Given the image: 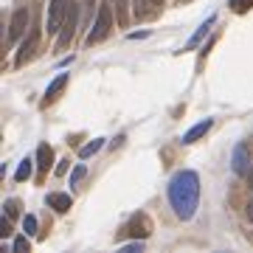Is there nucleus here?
<instances>
[{
	"instance_id": "nucleus-16",
	"label": "nucleus",
	"mask_w": 253,
	"mask_h": 253,
	"mask_svg": "<svg viewBox=\"0 0 253 253\" xmlns=\"http://www.w3.org/2000/svg\"><path fill=\"white\" fill-rule=\"evenodd\" d=\"M26 236H17V239H14V251H17V253H28V251H31V242H28Z\"/></svg>"
},
{
	"instance_id": "nucleus-5",
	"label": "nucleus",
	"mask_w": 253,
	"mask_h": 253,
	"mask_svg": "<svg viewBox=\"0 0 253 253\" xmlns=\"http://www.w3.org/2000/svg\"><path fill=\"white\" fill-rule=\"evenodd\" d=\"M76 23H79V6H76V3H71V6H68V17H65L62 28H59V40H56V45H59V48H65L73 40Z\"/></svg>"
},
{
	"instance_id": "nucleus-9",
	"label": "nucleus",
	"mask_w": 253,
	"mask_h": 253,
	"mask_svg": "<svg viewBox=\"0 0 253 253\" xmlns=\"http://www.w3.org/2000/svg\"><path fill=\"white\" fill-rule=\"evenodd\" d=\"M48 206L56 208L59 214H65V211H71L73 200H71V194H62V191H51V194H48Z\"/></svg>"
},
{
	"instance_id": "nucleus-19",
	"label": "nucleus",
	"mask_w": 253,
	"mask_h": 253,
	"mask_svg": "<svg viewBox=\"0 0 253 253\" xmlns=\"http://www.w3.org/2000/svg\"><path fill=\"white\" fill-rule=\"evenodd\" d=\"M9 234H11V228H9V217H6V219L0 217V239H6Z\"/></svg>"
},
{
	"instance_id": "nucleus-3",
	"label": "nucleus",
	"mask_w": 253,
	"mask_h": 253,
	"mask_svg": "<svg viewBox=\"0 0 253 253\" xmlns=\"http://www.w3.org/2000/svg\"><path fill=\"white\" fill-rule=\"evenodd\" d=\"M68 0H51V6H48V20H45V28L48 34H56L59 28H62L65 17H68Z\"/></svg>"
},
{
	"instance_id": "nucleus-11",
	"label": "nucleus",
	"mask_w": 253,
	"mask_h": 253,
	"mask_svg": "<svg viewBox=\"0 0 253 253\" xmlns=\"http://www.w3.org/2000/svg\"><path fill=\"white\" fill-rule=\"evenodd\" d=\"M214 23H217V17H214V14H211V17H208L206 23H203V26H200L197 31H194V37H191L189 42H186V48H183V51H191V48H194V45H197V42H200V40H203V37L208 34V28L214 26Z\"/></svg>"
},
{
	"instance_id": "nucleus-22",
	"label": "nucleus",
	"mask_w": 253,
	"mask_h": 253,
	"mask_svg": "<svg viewBox=\"0 0 253 253\" xmlns=\"http://www.w3.org/2000/svg\"><path fill=\"white\" fill-rule=\"evenodd\" d=\"M144 37H149V31H132L129 40H144Z\"/></svg>"
},
{
	"instance_id": "nucleus-7",
	"label": "nucleus",
	"mask_w": 253,
	"mask_h": 253,
	"mask_svg": "<svg viewBox=\"0 0 253 253\" xmlns=\"http://www.w3.org/2000/svg\"><path fill=\"white\" fill-rule=\"evenodd\" d=\"M37 45H40V31H31V34H28V40L20 45L17 56H14V65H23L26 59H31V56H34V51H37Z\"/></svg>"
},
{
	"instance_id": "nucleus-10",
	"label": "nucleus",
	"mask_w": 253,
	"mask_h": 253,
	"mask_svg": "<svg viewBox=\"0 0 253 253\" xmlns=\"http://www.w3.org/2000/svg\"><path fill=\"white\" fill-rule=\"evenodd\" d=\"M65 84H68V73H59L51 84H48V90H45V104H51V101L59 96V93L65 90Z\"/></svg>"
},
{
	"instance_id": "nucleus-18",
	"label": "nucleus",
	"mask_w": 253,
	"mask_h": 253,
	"mask_svg": "<svg viewBox=\"0 0 253 253\" xmlns=\"http://www.w3.org/2000/svg\"><path fill=\"white\" fill-rule=\"evenodd\" d=\"M6 217H17V200H6Z\"/></svg>"
},
{
	"instance_id": "nucleus-12",
	"label": "nucleus",
	"mask_w": 253,
	"mask_h": 253,
	"mask_svg": "<svg viewBox=\"0 0 253 253\" xmlns=\"http://www.w3.org/2000/svg\"><path fill=\"white\" fill-rule=\"evenodd\" d=\"M37 161H40L37 166H40L42 172H48V166L54 163V152H51V146H48V144H42L40 149H37Z\"/></svg>"
},
{
	"instance_id": "nucleus-23",
	"label": "nucleus",
	"mask_w": 253,
	"mask_h": 253,
	"mask_svg": "<svg viewBox=\"0 0 253 253\" xmlns=\"http://www.w3.org/2000/svg\"><path fill=\"white\" fill-rule=\"evenodd\" d=\"M141 248H144V242H132V245H126L124 251H141Z\"/></svg>"
},
{
	"instance_id": "nucleus-25",
	"label": "nucleus",
	"mask_w": 253,
	"mask_h": 253,
	"mask_svg": "<svg viewBox=\"0 0 253 253\" xmlns=\"http://www.w3.org/2000/svg\"><path fill=\"white\" fill-rule=\"evenodd\" d=\"M248 177H251V186H253V163H251V172H248Z\"/></svg>"
},
{
	"instance_id": "nucleus-6",
	"label": "nucleus",
	"mask_w": 253,
	"mask_h": 253,
	"mask_svg": "<svg viewBox=\"0 0 253 253\" xmlns=\"http://www.w3.org/2000/svg\"><path fill=\"white\" fill-rule=\"evenodd\" d=\"M231 169H234V174H248V172H251L248 146H245V144H236L234 146V161H231Z\"/></svg>"
},
{
	"instance_id": "nucleus-13",
	"label": "nucleus",
	"mask_w": 253,
	"mask_h": 253,
	"mask_svg": "<svg viewBox=\"0 0 253 253\" xmlns=\"http://www.w3.org/2000/svg\"><path fill=\"white\" fill-rule=\"evenodd\" d=\"M31 158H23V161H20V166H17V172H14V180L17 183H23V180H28V177H31V172H34V166H31Z\"/></svg>"
},
{
	"instance_id": "nucleus-20",
	"label": "nucleus",
	"mask_w": 253,
	"mask_h": 253,
	"mask_svg": "<svg viewBox=\"0 0 253 253\" xmlns=\"http://www.w3.org/2000/svg\"><path fill=\"white\" fill-rule=\"evenodd\" d=\"M251 3H253V0H234L231 6H234L236 11H245V9H248V6H251Z\"/></svg>"
},
{
	"instance_id": "nucleus-4",
	"label": "nucleus",
	"mask_w": 253,
	"mask_h": 253,
	"mask_svg": "<svg viewBox=\"0 0 253 253\" xmlns=\"http://www.w3.org/2000/svg\"><path fill=\"white\" fill-rule=\"evenodd\" d=\"M28 23H31V11L26 6H20L14 14H11V23H9V42H17L20 37L26 34Z\"/></svg>"
},
{
	"instance_id": "nucleus-21",
	"label": "nucleus",
	"mask_w": 253,
	"mask_h": 253,
	"mask_svg": "<svg viewBox=\"0 0 253 253\" xmlns=\"http://www.w3.org/2000/svg\"><path fill=\"white\" fill-rule=\"evenodd\" d=\"M68 163H71V161H59V166H56L54 172L56 174H65V172H68Z\"/></svg>"
},
{
	"instance_id": "nucleus-26",
	"label": "nucleus",
	"mask_w": 253,
	"mask_h": 253,
	"mask_svg": "<svg viewBox=\"0 0 253 253\" xmlns=\"http://www.w3.org/2000/svg\"><path fill=\"white\" fill-rule=\"evenodd\" d=\"M118 3H121V6H126V0H118Z\"/></svg>"
},
{
	"instance_id": "nucleus-1",
	"label": "nucleus",
	"mask_w": 253,
	"mask_h": 253,
	"mask_svg": "<svg viewBox=\"0 0 253 253\" xmlns=\"http://www.w3.org/2000/svg\"><path fill=\"white\" fill-rule=\"evenodd\" d=\"M169 203L180 219H191L200 203V177L191 169H183L169 180Z\"/></svg>"
},
{
	"instance_id": "nucleus-2",
	"label": "nucleus",
	"mask_w": 253,
	"mask_h": 253,
	"mask_svg": "<svg viewBox=\"0 0 253 253\" xmlns=\"http://www.w3.org/2000/svg\"><path fill=\"white\" fill-rule=\"evenodd\" d=\"M110 28H113V9L110 6H99V17H96V23H93L90 34H87V42H101L104 37L110 34Z\"/></svg>"
},
{
	"instance_id": "nucleus-8",
	"label": "nucleus",
	"mask_w": 253,
	"mask_h": 253,
	"mask_svg": "<svg viewBox=\"0 0 253 253\" xmlns=\"http://www.w3.org/2000/svg\"><path fill=\"white\" fill-rule=\"evenodd\" d=\"M211 126H214V121H211V118H206V121H200V124H194V126L189 129V132L183 135V144H194V141H200V138L206 135V132L211 129Z\"/></svg>"
},
{
	"instance_id": "nucleus-14",
	"label": "nucleus",
	"mask_w": 253,
	"mask_h": 253,
	"mask_svg": "<svg viewBox=\"0 0 253 253\" xmlns=\"http://www.w3.org/2000/svg\"><path fill=\"white\" fill-rule=\"evenodd\" d=\"M101 146H104V138H93L90 144H84V146L79 149V158H82V161H84V158H90V155L99 152Z\"/></svg>"
},
{
	"instance_id": "nucleus-15",
	"label": "nucleus",
	"mask_w": 253,
	"mask_h": 253,
	"mask_svg": "<svg viewBox=\"0 0 253 253\" xmlns=\"http://www.w3.org/2000/svg\"><path fill=\"white\" fill-rule=\"evenodd\" d=\"M23 231H26L28 236L37 234V217L34 214H26V217H23Z\"/></svg>"
},
{
	"instance_id": "nucleus-17",
	"label": "nucleus",
	"mask_w": 253,
	"mask_h": 253,
	"mask_svg": "<svg viewBox=\"0 0 253 253\" xmlns=\"http://www.w3.org/2000/svg\"><path fill=\"white\" fill-rule=\"evenodd\" d=\"M84 172H87V169H84V163H76V169L71 172V186H76V183L84 177Z\"/></svg>"
},
{
	"instance_id": "nucleus-24",
	"label": "nucleus",
	"mask_w": 253,
	"mask_h": 253,
	"mask_svg": "<svg viewBox=\"0 0 253 253\" xmlns=\"http://www.w3.org/2000/svg\"><path fill=\"white\" fill-rule=\"evenodd\" d=\"M248 219H251V222H253V200H251V203H248Z\"/></svg>"
}]
</instances>
